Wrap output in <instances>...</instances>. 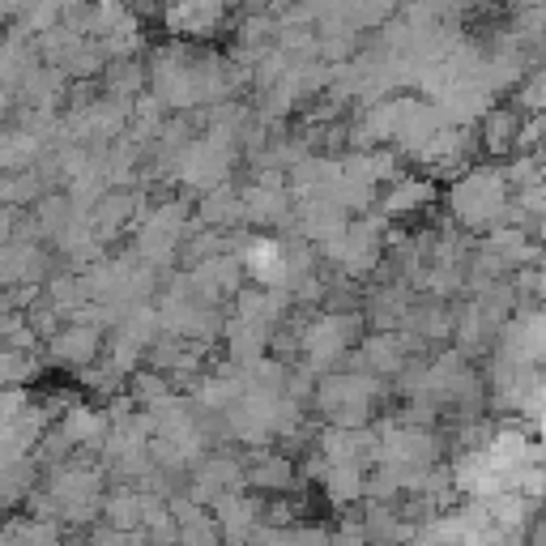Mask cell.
Wrapping results in <instances>:
<instances>
[{
    "label": "cell",
    "instance_id": "1",
    "mask_svg": "<svg viewBox=\"0 0 546 546\" xmlns=\"http://www.w3.org/2000/svg\"><path fill=\"white\" fill-rule=\"evenodd\" d=\"M453 205H457V214L465 218V222H487V218H495L500 214V205H504V184H500V175H470L461 188H457V197H453Z\"/></svg>",
    "mask_w": 546,
    "mask_h": 546
},
{
    "label": "cell",
    "instance_id": "2",
    "mask_svg": "<svg viewBox=\"0 0 546 546\" xmlns=\"http://www.w3.org/2000/svg\"><path fill=\"white\" fill-rule=\"evenodd\" d=\"M512 133H517V116H512V111H491L487 116V146L504 150Z\"/></svg>",
    "mask_w": 546,
    "mask_h": 546
},
{
    "label": "cell",
    "instance_id": "3",
    "mask_svg": "<svg viewBox=\"0 0 546 546\" xmlns=\"http://www.w3.org/2000/svg\"><path fill=\"white\" fill-rule=\"evenodd\" d=\"M43 35H47V39H43L47 52H56V47H64V30H43ZM73 52H82V39H77V35L69 39V52H64V64H69Z\"/></svg>",
    "mask_w": 546,
    "mask_h": 546
}]
</instances>
